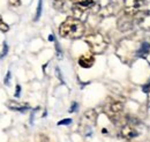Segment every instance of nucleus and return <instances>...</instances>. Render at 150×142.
I'll list each match as a JSON object with an SVG mask.
<instances>
[{
    "mask_svg": "<svg viewBox=\"0 0 150 142\" xmlns=\"http://www.w3.org/2000/svg\"><path fill=\"white\" fill-rule=\"evenodd\" d=\"M86 34V27L83 22L77 18H66L59 27V35L67 39H79Z\"/></svg>",
    "mask_w": 150,
    "mask_h": 142,
    "instance_id": "obj_1",
    "label": "nucleus"
},
{
    "mask_svg": "<svg viewBox=\"0 0 150 142\" xmlns=\"http://www.w3.org/2000/svg\"><path fill=\"white\" fill-rule=\"evenodd\" d=\"M86 43L88 44L90 52L95 54L103 53L108 48V42L99 33H91L86 37Z\"/></svg>",
    "mask_w": 150,
    "mask_h": 142,
    "instance_id": "obj_2",
    "label": "nucleus"
},
{
    "mask_svg": "<svg viewBox=\"0 0 150 142\" xmlns=\"http://www.w3.org/2000/svg\"><path fill=\"white\" fill-rule=\"evenodd\" d=\"M96 120H97V113L96 111L90 109V110H87L83 116L81 117V120L79 123V132L82 134V135H90L91 132H93V128H94L95 124H96Z\"/></svg>",
    "mask_w": 150,
    "mask_h": 142,
    "instance_id": "obj_3",
    "label": "nucleus"
},
{
    "mask_svg": "<svg viewBox=\"0 0 150 142\" xmlns=\"http://www.w3.org/2000/svg\"><path fill=\"white\" fill-rule=\"evenodd\" d=\"M104 113L110 118V120H112L113 123H117L120 120V118L122 117V111H124V103L117 99L110 98L105 105H104Z\"/></svg>",
    "mask_w": 150,
    "mask_h": 142,
    "instance_id": "obj_4",
    "label": "nucleus"
},
{
    "mask_svg": "<svg viewBox=\"0 0 150 142\" xmlns=\"http://www.w3.org/2000/svg\"><path fill=\"white\" fill-rule=\"evenodd\" d=\"M135 23L142 29L150 31V11H139L134 15V24Z\"/></svg>",
    "mask_w": 150,
    "mask_h": 142,
    "instance_id": "obj_5",
    "label": "nucleus"
},
{
    "mask_svg": "<svg viewBox=\"0 0 150 142\" xmlns=\"http://www.w3.org/2000/svg\"><path fill=\"white\" fill-rule=\"evenodd\" d=\"M133 24H134V15L125 13V12L119 16L118 21H117V27L120 31L131 30L133 28Z\"/></svg>",
    "mask_w": 150,
    "mask_h": 142,
    "instance_id": "obj_6",
    "label": "nucleus"
},
{
    "mask_svg": "<svg viewBox=\"0 0 150 142\" xmlns=\"http://www.w3.org/2000/svg\"><path fill=\"white\" fill-rule=\"evenodd\" d=\"M121 136L127 139V140H132L134 138H136L140 133H139V129H137V124H135V121H128L122 126L121 131Z\"/></svg>",
    "mask_w": 150,
    "mask_h": 142,
    "instance_id": "obj_7",
    "label": "nucleus"
},
{
    "mask_svg": "<svg viewBox=\"0 0 150 142\" xmlns=\"http://www.w3.org/2000/svg\"><path fill=\"white\" fill-rule=\"evenodd\" d=\"M124 4H125V13L135 15L139 11H141V7L144 6L146 0H125Z\"/></svg>",
    "mask_w": 150,
    "mask_h": 142,
    "instance_id": "obj_8",
    "label": "nucleus"
},
{
    "mask_svg": "<svg viewBox=\"0 0 150 142\" xmlns=\"http://www.w3.org/2000/svg\"><path fill=\"white\" fill-rule=\"evenodd\" d=\"M53 6L57 11L62 13L73 12L75 7L74 0H53Z\"/></svg>",
    "mask_w": 150,
    "mask_h": 142,
    "instance_id": "obj_9",
    "label": "nucleus"
},
{
    "mask_svg": "<svg viewBox=\"0 0 150 142\" xmlns=\"http://www.w3.org/2000/svg\"><path fill=\"white\" fill-rule=\"evenodd\" d=\"M75 1V7L73 11L75 12H80L81 13V11H83V9H89V8H93L95 7V5H96V2H95L94 0H74Z\"/></svg>",
    "mask_w": 150,
    "mask_h": 142,
    "instance_id": "obj_10",
    "label": "nucleus"
},
{
    "mask_svg": "<svg viewBox=\"0 0 150 142\" xmlns=\"http://www.w3.org/2000/svg\"><path fill=\"white\" fill-rule=\"evenodd\" d=\"M77 62H79V65H80L81 67H83V68H90V67L94 65L95 58L91 53H84L79 58Z\"/></svg>",
    "mask_w": 150,
    "mask_h": 142,
    "instance_id": "obj_11",
    "label": "nucleus"
},
{
    "mask_svg": "<svg viewBox=\"0 0 150 142\" xmlns=\"http://www.w3.org/2000/svg\"><path fill=\"white\" fill-rule=\"evenodd\" d=\"M7 105H8L9 109L19 111V112H24V111H27L30 107L27 103H18V102H13V101L7 102Z\"/></svg>",
    "mask_w": 150,
    "mask_h": 142,
    "instance_id": "obj_12",
    "label": "nucleus"
},
{
    "mask_svg": "<svg viewBox=\"0 0 150 142\" xmlns=\"http://www.w3.org/2000/svg\"><path fill=\"white\" fill-rule=\"evenodd\" d=\"M42 0H38V5H37V12H36V16H35V21H38L40 15H42Z\"/></svg>",
    "mask_w": 150,
    "mask_h": 142,
    "instance_id": "obj_13",
    "label": "nucleus"
},
{
    "mask_svg": "<svg viewBox=\"0 0 150 142\" xmlns=\"http://www.w3.org/2000/svg\"><path fill=\"white\" fill-rule=\"evenodd\" d=\"M0 29H1V31H2V33H7V31L9 30V27H8V26L2 21V18L0 20Z\"/></svg>",
    "mask_w": 150,
    "mask_h": 142,
    "instance_id": "obj_14",
    "label": "nucleus"
},
{
    "mask_svg": "<svg viewBox=\"0 0 150 142\" xmlns=\"http://www.w3.org/2000/svg\"><path fill=\"white\" fill-rule=\"evenodd\" d=\"M8 2L13 7H19V6H21V0H8Z\"/></svg>",
    "mask_w": 150,
    "mask_h": 142,
    "instance_id": "obj_15",
    "label": "nucleus"
},
{
    "mask_svg": "<svg viewBox=\"0 0 150 142\" xmlns=\"http://www.w3.org/2000/svg\"><path fill=\"white\" fill-rule=\"evenodd\" d=\"M142 58H144V59H146V60L150 64V46H149V49H148L144 53L142 54Z\"/></svg>",
    "mask_w": 150,
    "mask_h": 142,
    "instance_id": "obj_16",
    "label": "nucleus"
},
{
    "mask_svg": "<svg viewBox=\"0 0 150 142\" xmlns=\"http://www.w3.org/2000/svg\"><path fill=\"white\" fill-rule=\"evenodd\" d=\"M68 124H72V119H64V120H60L58 121V125H68Z\"/></svg>",
    "mask_w": 150,
    "mask_h": 142,
    "instance_id": "obj_17",
    "label": "nucleus"
},
{
    "mask_svg": "<svg viewBox=\"0 0 150 142\" xmlns=\"http://www.w3.org/2000/svg\"><path fill=\"white\" fill-rule=\"evenodd\" d=\"M7 49H8L7 44H6V43H4V44H2V53H1V58H4V57H5V54H7Z\"/></svg>",
    "mask_w": 150,
    "mask_h": 142,
    "instance_id": "obj_18",
    "label": "nucleus"
},
{
    "mask_svg": "<svg viewBox=\"0 0 150 142\" xmlns=\"http://www.w3.org/2000/svg\"><path fill=\"white\" fill-rule=\"evenodd\" d=\"M122 1H125V0H110V4H111V6H119Z\"/></svg>",
    "mask_w": 150,
    "mask_h": 142,
    "instance_id": "obj_19",
    "label": "nucleus"
},
{
    "mask_svg": "<svg viewBox=\"0 0 150 142\" xmlns=\"http://www.w3.org/2000/svg\"><path fill=\"white\" fill-rule=\"evenodd\" d=\"M9 79H11V72L7 73V76H6V79H5V83H6V84H9Z\"/></svg>",
    "mask_w": 150,
    "mask_h": 142,
    "instance_id": "obj_20",
    "label": "nucleus"
},
{
    "mask_svg": "<svg viewBox=\"0 0 150 142\" xmlns=\"http://www.w3.org/2000/svg\"><path fill=\"white\" fill-rule=\"evenodd\" d=\"M20 92H21V87H20V86H16V94H15V97H19Z\"/></svg>",
    "mask_w": 150,
    "mask_h": 142,
    "instance_id": "obj_21",
    "label": "nucleus"
},
{
    "mask_svg": "<svg viewBox=\"0 0 150 142\" xmlns=\"http://www.w3.org/2000/svg\"><path fill=\"white\" fill-rule=\"evenodd\" d=\"M76 107H77V104H76V103H73V107H72V109H69V112L75 111V110H76Z\"/></svg>",
    "mask_w": 150,
    "mask_h": 142,
    "instance_id": "obj_22",
    "label": "nucleus"
},
{
    "mask_svg": "<svg viewBox=\"0 0 150 142\" xmlns=\"http://www.w3.org/2000/svg\"><path fill=\"white\" fill-rule=\"evenodd\" d=\"M49 40H50V42H54V36L53 35L49 36Z\"/></svg>",
    "mask_w": 150,
    "mask_h": 142,
    "instance_id": "obj_23",
    "label": "nucleus"
},
{
    "mask_svg": "<svg viewBox=\"0 0 150 142\" xmlns=\"http://www.w3.org/2000/svg\"><path fill=\"white\" fill-rule=\"evenodd\" d=\"M148 95H149V97H148V103H149V105H150V88H149V91H148Z\"/></svg>",
    "mask_w": 150,
    "mask_h": 142,
    "instance_id": "obj_24",
    "label": "nucleus"
}]
</instances>
